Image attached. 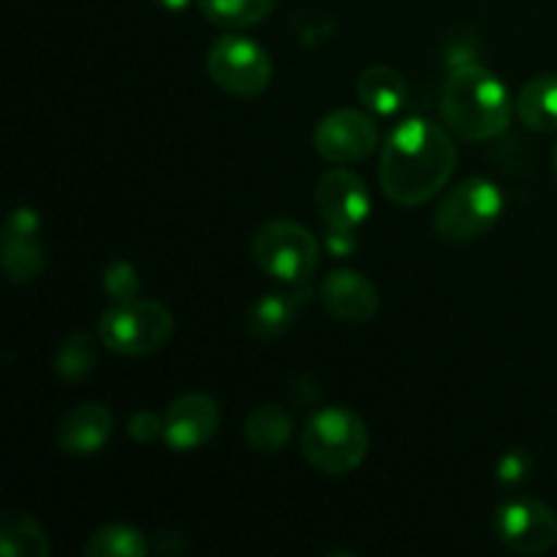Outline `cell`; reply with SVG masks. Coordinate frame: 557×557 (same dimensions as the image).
Wrapping results in <instances>:
<instances>
[{
    "mask_svg": "<svg viewBox=\"0 0 557 557\" xmlns=\"http://www.w3.org/2000/svg\"><path fill=\"white\" fill-rule=\"evenodd\" d=\"M112 430L114 417L103 403H79L60 419L58 446L60 451L71 457L98 455L107 446V441L112 438Z\"/></svg>",
    "mask_w": 557,
    "mask_h": 557,
    "instance_id": "cell-14",
    "label": "cell"
},
{
    "mask_svg": "<svg viewBox=\"0 0 557 557\" xmlns=\"http://www.w3.org/2000/svg\"><path fill=\"white\" fill-rule=\"evenodd\" d=\"M207 71L223 92L237 98L261 96L275 76L270 52L259 41L234 30L212 41L207 52Z\"/></svg>",
    "mask_w": 557,
    "mask_h": 557,
    "instance_id": "cell-7",
    "label": "cell"
},
{
    "mask_svg": "<svg viewBox=\"0 0 557 557\" xmlns=\"http://www.w3.org/2000/svg\"><path fill=\"white\" fill-rule=\"evenodd\" d=\"M451 136L446 125L433 120H400L381 147L379 180L386 199L400 207H419L441 194L457 166Z\"/></svg>",
    "mask_w": 557,
    "mask_h": 557,
    "instance_id": "cell-1",
    "label": "cell"
},
{
    "mask_svg": "<svg viewBox=\"0 0 557 557\" xmlns=\"http://www.w3.org/2000/svg\"><path fill=\"white\" fill-rule=\"evenodd\" d=\"M103 294L112 299L114 305L120 302H134V299L141 297V277L136 272V267L131 261H112V264L103 270Z\"/></svg>",
    "mask_w": 557,
    "mask_h": 557,
    "instance_id": "cell-23",
    "label": "cell"
},
{
    "mask_svg": "<svg viewBox=\"0 0 557 557\" xmlns=\"http://www.w3.org/2000/svg\"><path fill=\"white\" fill-rule=\"evenodd\" d=\"M522 125L539 134L557 131V74H539L522 85L515 101Z\"/></svg>",
    "mask_w": 557,
    "mask_h": 557,
    "instance_id": "cell-17",
    "label": "cell"
},
{
    "mask_svg": "<svg viewBox=\"0 0 557 557\" xmlns=\"http://www.w3.org/2000/svg\"><path fill=\"white\" fill-rule=\"evenodd\" d=\"M87 557H145L150 555V542L145 533L128 522H109L98 528L85 544Z\"/></svg>",
    "mask_w": 557,
    "mask_h": 557,
    "instance_id": "cell-21",
    "label": "cell"
},
{
    "mask_svg": "<svg viewBox=\"0 0 557 557\" xmlns=\"http://www.w3.org/2000/svg\"><path fill=\"white\" fill-rule=\"evenodd\" d=\"M174 335V315L158 299H134L103 310L98 341L120 357H150Z\"/></svg>",
    "mask_w": 557,
    "mask_h": 557,
    "instance_id": "cell-5",
    "label": "cell"
},
{
    "mask_svg": "<svg viewBox=\"0 0 557 557\" xmlns=\"http://www.w3.org/2000/svg\"><path fill=\"white\" fill-rule=\"evenodd\" d=\"M277 0H196L201 16L223 30H243L264 22Z\"/></svg>",
    "mask_w": 557,
    "mask_h": 557,
    "instance_id": "cell-20",
    "label": "cell"
},
{
    "mask_svg": "<svg viewBox=\"0 0 557 557\" xmlns=\"http://www.w3.org/2000/svg\"><path fill=\"white\" fill-rule=\"evenodd\" d=\"M321 302L335 321L364 324L379 313V288L357 270H335L321 283Z\"/></svg>",
    "mask_w": 557,
    "mask_h": 557,
    "instance_id": "cell-13",
    "label": "cell"
},
{
    "mask_svg": "<svg viewBox=\"0 0 557 557\" xmlns=\"http://www.w3.org/2000/svg\"><path fill=\"white\" fill-rule=\"evenodd\" d=\"M504 215V194L487 177H468L438 201L433 215L435 234L446 243H473Z\"/></svg>",
    "mask_w": 557,
    "mask_h": 557,
    "instance_id": "cell-6",
    "label": "cell"
},
{
    "mask_svg": "<svg viewBox=\"0 0 557 557\" xmlns=\"http://www.w3.org/2000/svg\"><path fill=\"white\" fill-rule=\"evenodd\" d=\"M326 250L332 256H351L357 250V232L346 228H326Z\"/></svg>",
    "mask_w": 557,
    "mask_h": 557,
    "instance_id": "cell-26",
    "label": "cell"
},
{
    "mask_svg": "<svg viewBox=\"0 0 557 557\" xmlns=\"http://www.w3.org/2000/svg\"><path fill=\"white\" fill-rule=\"evenodd\" d=\"M0 270L14 286L33 283L47 270V250L41 243V218L33 207L20 205L5 215L0 232Z\"/></svg>",
    "mask_w": 557,
    "mask_h": 557,
    "instance_id": "cell-9",
    "label": "cell"
},
{
    "mask_svg": "<svg viewBox=\"0 0 557 557\" xmlns=\"http://www.w3.org/2000/svg\"><path fill=\"white\" fill-rule=\"evenodd\" d=\"M221 428V406L212 395L190 392L177 397L163 413V444L172 451L201 449Z\"/></svg>",
    "mask_w": 557,
    "mask_h": 557,
    "instance_id": "cell-12",
    "label": "cell"
},
{
    "mask_svg": "<svg viewBox=\"0 0 557 557\" xmlns=\"http://www.w3.org/2000/svg\"><path fill=\"white\" fill-rule=\"evenodd\" d=\"M250 256L264 275L297 286L315 275L321 261V245L302 223L275 218L256 228L250 239Z\"/></svg>",
    "mask_w": 557,
    "mask_h": 557,
    "instance_id": "cell-4",
    "label": "cell"
},
{
    "mask_svg": "<svg viewBox=\"0 0 557 557\" xmlns=\"http://www.w3.org/2000/svg\"><path fill=\"white\" fill-rule=\"evenodd\" d=\"M98 343L90 332H74L60 343L54 354V375L63 381H79L96 368Z\"/></svg>",
    "mask_w": 557,
    "mask_h": 557,
    "instance_id": "cell-22",
    "label": "cell"
},
{
    "mask_svg": "<svg viewBox=\"0 0 557 557\" xmlns=\"http://www.w3.org/2000/svg\"><path fill=\"white\" fill-rule=\"evenodd\" d=\"M315 207L326 228L359 232L373 210V196L359 174L346 166H335L321 174L315 183Z\"/></svg>",
    "mask_w": 557,
    "mask_h": 557,
    "instance_id": "cell-11",
    "label": "cell"
},
{
    "mask_svg": "<svg viewBox=\"0 0 557 557\" xmlns=\"http://www.w3.org/2000/svg\"><path fill=\"white\" fill-rule=\"evenodd\" d=\"M438 107L446 128L466 141L498 139L515 117V101L504 82L476 63L449 71Z\"/></svg>",
    "mask_w": 557,
    "mask_h": 557,
    "instance_id": "cell-2",
    "label": "cell"
},
{
    "mask_svg": "<svg viewBox=\"0 0 557 557\" xmlns=\"http://www.w3.org/2000/svg\"><path fill=\"white\" fill-rule=\"evenodd\" d=\"M310 302L308 283H297L292 292H270L253 302L245 319V330L253 341H277L297 324L299 313Z\"/></svg>",
    "mask_w": 557,
    "mask_h": 557,
    "instance_id": "cell-15",
    "label": "cell"
},
{
    "mask_svg": "<svg viewBox=\"0 0 557 557\" xmlns=\"http://www.w3.org/2000/svg\"><path fill=\"white\" fill-rule=\"evenodd\" d=\"M292 413L286 408L275 406V403L253 408L248 413V419H245L243 428L245 444L253 451H259V455H275V451H281L292 441Z\"/></svg>",
    "mask_w": 557,
    "mask_h": 557,
    "instance_id": "cell-18",
    "label": "cell"
},
{
    "mask_svg": "<svg viewBox=\"0 0 557 557\" xmlns=\"http://www.w3.org/2000/svg\"><path fill=\"white\" fill-rule=\"evenodd\" d=\"M495 536L517 555H542L557 544V515L544 500L511 498L495 511Z\"/></svg>",
    "mask_w": 557,
    "mask_h": 557,
    "instance_id": "cell-10",
    "label": "cell"
},
{
    "mask_svg": "<svg viewBox=\"0 0 557 557\" xmlns=\"http://www.w3.org/2000/svg\"><path fill=\"white\" fill-rule=\"evenodd\" d=\"M379 139L375 114L362 109H335L324 114L313 131L315 152L335 166H351L370 158L379 147Z\"/></svg>",
    "mask_w": 557,
    "mask_h": 557,
    "instance_id": "cell-8",
    "label": "cell"
},
{
    "mask_svg": "<svg viewBox=\"0 0 557 557\" xmlns=\"http://www.w3.org/2000/svg\"><path fill=\"white\" fill-rule=\"evenodd\" d=\"M0 555L3 557H47V531L25 511H5L0 517Z\"/></svg>",
    "mask_w": 557,
    "mask_h": 557,
    "instance_id": "cell-19",
    "label": "cell"
},
{
    "mask_svg": "<svg viewBox=\"0 0 557 557\" xmlns=\"http://www.w3.org/2000/svg\"><path fill=\"white\" fill-rule=\"evenodd\" d=\"M370 451V430L351 408L326 406L308 419L302 457L324 476H348Z\"/></svg>",
    "mask_w": 557,
    "mask_h": 557,
    "instance_id": "cell-3",
    "label": "cell"
},
{
    "mask_svg": "<svg viewBox=\"0 0 557 557\" xmlns=\"http://www.w3.org/2000/svg\"><path fill=\"white\" fill-rule=\"evenodd\" d=\"M152 3L161 5L163 11H174V14H177V11L188 9V5L194 3V0H152Z\"/></svg>",
    "mask_w": 557,
    "mask_h": 557,
    "instance_id": "cell-27",
    "label": "cell"
},
{
    "mask_svg": "<svg viewBox=\"0 0 557 557\" xmlns=\"http://www.w3.org/2000/svg\"><path fill=\"white\" fill-rule=\"evenodd\" d=\"M553 169H555V177H557V141H555V147H553Z\"/></svg>",
    "mask_w": 557,
    "mask_h": 557,
    "instance_id": "cell-28",
    "label": "cell"
},
{
    "mask_svg": "<svg viewBox=\"0 0 557 557\" xmlns=\"http://www.w3.org/2000/svg\"><path fill=\"white\" fill-rule=\"evenodd\" d=\"M128 435L139 444H152L156 438H163V417L152 411H136L128 419Z\"/></svg>",
    "mask_w": 557,
    "mask_h": 557,
    "instance_id": "cell-24",
    "label": "cell"
},
{
    "mask_svg": "<svg viewBox=\"0 0 557 557\" xmlns=\"http://www.w3.org/2000/svg\"><path fill=\"white\" fill-rule=\"evenodd\" d=\"M357 96L362 107L375 117H395L408 98V85L392 65H370L359 74Z\"/></svg>",
    "mask_w": 557,
    "mask_h": 557,
    "instance_id": "cell-16",
    "label": "cell"
},
{
    "mask_svg": "<svg viewBox=\"0 0 557 557\" xmlns=\"http://www.w3.org/2000/svg\"><path fill=\"white\" fill-rule=\"evenodd\" d=\"M528 473H531V460H528L525 451H509L506 457H500L498 479L504 484L525 482Z\"/></svg>",
    "mask_w": 557,
    "mask_h": 557,
    "instance_id": "cell-25",
    "label": "cell"
}]
</instances>
